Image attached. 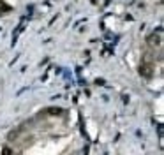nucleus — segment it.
Here are the masks:
<instances>
[{"instance_id":"obj_3","label":"nucleus","mask_w":164,"mask_h":155,"mask_svg":"<svg viewBox=\"0 0 164 155\" xmlns=\"http://www.w3.org/2000/svg\"><path fill=\"white\" fill-rule=\"evenodd\" d=\"M48 113H50V115H60L62 109H58V108H57V109H55V108H51V109H48Z\"/></svg>"},{"instance_id":"obj_2","label":"nucleus","mask_w":164,"mask_h":155,"mask_svg":"<svg viewBox=\"0 0 164 155\" xmlns=\"http://www.w3.org/2000/svg\"><path fill=\"white\" fill-rule=\"evenodd\" d=\"M146 42H148L150 46H161V35H159V34H157V35L152 34V35L146 39Z\"/></svg>"},{"instance_id":"obj_1","label":"nucleus","mask_w":164,"mask_h":155,"mask_svg":"<svg viewBox=\"0 0 164 155\" xmlns=\"http://www.w3.org/2000/svg\"><path fill=\"white\" fill-rule=\"evenodd\" d=\"M139 74L143 76V78H152L154 76V65L150 62H145L139 65Z\"/></svg>"},{"instance_id":"obj_4","label":"nucleus","mask_w":164,"mask_h":155,"mask_svg":"<svg viewBox=\"0 0 164 155\" xmlns=\"http://www.w3.org/2000/svg\"><path fill=\"white\" fill-rule=\"evenodd\" d=\"M2 11H9V5H5V4L0 2V12H2Z\"/></svg>"}]
</instances>
